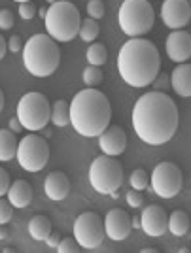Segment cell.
Segmentation results:
<instances>
[{
  "label": "cell",
  "mask_w": 191,
  "mask_h": 253,
  "mask_svg": "<svg viewBox=\"0 0 191 253\" xmlns=\"http://www.w3.org/2000/svg\"><path fill=\"white\" fill-rule=\"evenodd\" d=\"M178 106L163 91H149L133 108V128L137 136L149 146H163L178 130Z\"/></svg>",
  "instance_id": "cell-1"
},
{
  "label": "cell",
  "mask_w": 191,
  "mask_h": 253,
  "mask_svg": "<svg viewBox=\"0 0 191 253\" xmlns=\"http://www.w3.org/2000/svg\"><path fill=\"white\" fill-rule=\"evenodd\" d=\"M117 70L131 87H148L161 72V55L157 45L146 38H131L117 55Z\"/></svg>",
  "instance_id": "cell-2"
},
{
  "label": "cell",
  "mask_w": 191,
  "mask_h": 253,
  "mask_svg": "<svg viewBox=\"0 0 191 253\" xmlns=\"http://www.w3.org/2000/svg\"><path fill=\"white\" fill-rule=\"evenodd\" d=\"M112 121V106L104 93L95 87L80 91L70 102V125L85 138L100 136Z\"/></svg>",
  "instance_id": "cell-3"
},
{
  "label": "cell",
  "mask_w": 191,
  "mask_h": 253,
  "mask_svg": "<svg viewBox=\"0 0 191 253\" xmlns=\"http://www.w3.org/2000/svg\"><path fill=\"white\" fill-rule=\"evenodd\" d=\"M61 49L49 34H34L23 45V64L36 78H48L59 68Z\"/></svg>",
  "instance_id": "cell-4"
},
{
  "label": "cell",
  "mask_w": 191,
  "mask_h": 253,
  "mask_svg": "<svg viewBox=\"0 0 191 253\" xmlns=\"http://www.w3.org/2000/svg\"><path fill=\"white\" fill-rule=\"evenodd\" d=\"M44 21H46V31L55 42H70L80 34L82 17L78 8L68 0H59L55 4H49Z\"/></svg>",
  "instance_id": "cell-5"
},
{
  "label": "cell",
  "mask_w": 191,
  "mask_h": 253,
  "mask_svg": "<svg viewBox=\"0 0 191 253\" xmlns=\"http://www.w3.org/2000/svg\"><path fill=\"white\" fill-rule=\"evenodd\" d=\"M119 29L131 38H142L153 29L155 11L148 0H123L117 13Z\"/></svg>",
  "instance_id": "cell-6"
},
{
  "label": "cell",
  "mask_w": 191,
  "mask_h": 253,
  "mask_svg": "<svg viewBox=\"0 0 191 253\" xmlns=\"http://www.w3.org/2000/svg\"><path fill=\"white\" fill-rule=\"evenodd\" d=\"M89 181L91 187L100 195H114L123 183V167L112 155L96 157L89 167Z\"/></svg>",
  "instance_id": "cell-7"
},
{
  "label": "cell",
  "mask_w": 191,
  "mask_h": 253,
  "mask_svg": "<svg viewBox=\"0 0 191 253\" xmlns=\"http://www.w3.org/2000/svg\"><path fill=\"white\" fill-rule=\"evenodd\" d=\"M17 119L21 121L23 128L31 132H38L46 128L51 119V106L48 96L38 91L23 95L21 100L17 102Z\"/></svg>",
  "instance_id": "cell-8"
},
{
  "label": "cell",
  "mask_w": 191,
  "mask_h": 253,
  "mask_svg": "<svg viewBox=\"0 0 191 253\" xmlns=\"http://www.w3.org/2000/svg\"><path fill=\"white\" fill-rule=\"evenodd\" d=\"M17 163L21 165L23 170L27 172H40L49 161V146L48 140L38 134H27L21 138L19 146H17Z\"/></svg>",
  "instance_id": "cell-9"
},
{
  "label": "cell",
  "mask_w": 191,
  "mask_h": 253,
  "mask_svg": "<svg viewBox=\"0 0 191 253\" xmlns=\"http://www.w3.org/2000/svg\"><path fill=\"white\" fill-rule=\"evenodd\" d=\"M149 185L153 193L161 197V199H172L176 197L182 191L184 185V176H182V170L178 165L170 163V161H163L159 163L153 172H151V178H149Z\"/></svg>",
  "instance_id": "cell-10"
},
{
  "label": "cell",
  "mask_w": 191,
  "mask_h": 253,
  "mask_svg": "<svg viewBox=\"0 0 191 253\" xmlns=\"http://www.w3.org/2000/svg\"><path fill=\"white\" fill-rule=\"evenodd\" d=\"M104 221L96 211H84L74 221V238L85 250H96L104 242Z\"/></svg>",
  "instance_id": "cell-11"
},
{
  "label": "cell",
  "mask_w": 191,
  "mask_h": 253,
  "mask_svg": "<svg viewBox=\"0 0 191 253\" xmlns=\"http://www.w3.org/2000/svg\"><path fill=\"white\" fill-rule=\"evenodd\" d=\"M161 19L172 31L188 27L191 21L190 0H165L161 6Z\"/></svg>",
  "instance_id": "cell-12"
},
{
  "label": "cell",
  "mask_w": 191,
  "mask_h": 253,
  "mask_svg": "<svg viewBox=\"0 0 191 253\" xmlns=\"http://www.w3.org/2000/svg\"><path fill=\"white\" fill-rule=\"evenodd\" d=\"M140 229L146 232L148 236H163L169 231V215L157 204H149L140 213Z\"/></svg>",
  "instance_id": "cell-13"
},
{
  "label": "cell",
  "mask_w": 191,
  "mask_h": 253,
  "mask_svg": "<svg viewBox=\"0 0 191 253\" xmlns=\"http://www.w3.org/2000/svg\"><path fill=\"white\" fill-rule=\"evenodd\" d=\"M104 231L106 236L112 240H125L131 231H133V223H131V215L121 208H112L104 217Z\"/></svg>",
  "instance_id": "cell-14"
},
{
  "label": "cell",
  "mask_w": 191,
  "mask_h": 253,
  "mask_svg": "<svg viewBox=\"0 0 191 253\" xmlns=\"http://www.w3.org/2000/svg\"><path fill=\"white\" fill-rule=\"evenodd\" d=\"M165 49L170 61L174 63H188L191 59V34L188 31H172L167 36Z\"/></svg>",
  "instance_id": "cell-15"
},
{
  "label": "cell",
  "mask_w": 191,
  "mask_h": 253,
  "mask_svg": "<svg viewBox=\"0 0 191 253\" xmlns=\"http://www.w3.org/2000/svg\"><path fill=\"white\" fill-rule=\"evenodd\" d=\"M98 148L104 155H112V157L121 155L127 149V134H125V130L117 125H110L98 136Z\"/></svg>",
  "instance_id": "cell-16"
},
{
  "label": "cell",
  "mask_w": 191,
  "mask_h": 253,
  "mask_svg": "<svg viewBox=\"0 0 191 253\" xmlns=\"http://www.w3.org/2000/svg\"><path fill=\"white\" fill-rule=\"evenodd\" d=\"M44 191L49 201H63L70 193V179L61 170L49 172L44 179Z\"/></svg>",
  "instance_id": "cell-17"
},
{
  "label": "cell",
  "mask_w": 191,
  "mask_h": 253,
  "mask_svg": "<svg viewBox=\"0 0 191 253\" xmlns=\"http://www.w3.org/2000/svg\"><path fill=\"white\" fill-rule=\"evenodd\" d=\"M170 85L176 91V95L190 98L191 96V64L180 63L170 74Z\"/></svg>",
  "instance_id": "cell-18"
},
{
  "label": "cell",
  "mask_w": 191,
  "mask_h": 253,
  "mask_svg": "<svg viewBox=\"0 0 191 253\" xmlns=\"http://www.w3.org/2000/svg\"><path fill=\"white\" fill-rule=\"evenodd\" d=\"M8 201L13 208H27L32 202V185L27 179H15L8 189Z\"/></svg>",
  "instance_id": "cell-19"
},
{
  "label": "cell",
  "mask_w": 191,
  "mask_h": 253,
  "mask_svg": "<svg viewBox=\"0 0 191 253\" xmlns=\"http://www.w3.org/2000/svg\"><path fill=\"white\" fill-rule=\"evenodd\" d=\"M17 138L11 128H0V161H11L17 155Z\"/></svg>",
  "instance_id": "cell-20"
},
{
  "label": "cell",
  "mask_w": 191,
  "mask_h": 253,
  "mask_svg": "<svg viewBox=\"0 0 191 253\" xmlns=\"http://www.w3.org/2000/svg\"><path fill=\"white\" fill-rule=\"evenodd\" d=\"M51 232V221L46 215H34L29 221V234L34 240H46Z\"/></svg>",
  "instance_id": "cell-21"
},
{
  "label": "cell",
  "mask_w": 191,
  "mask_h": 253,
  "mask_svg": "<svg viewBox=\"0 0 191 253\" xmlns=\"http://www.w3.org/2000/svg\"><path fill=\"white\" fill-rule=\"evenodd\" d=\"M190 215L184 210H174L169 217V231L174 236H184L190 231Z\"/></svg>",
  "instance_id": "cell-22"
},
{
  "label": "cell",
  "mask_w": 191,
  "mask_h": 253,
  "mask_svg": "<svg viewBox=\"0 0 191 253\" xmlns=\"http://www.w3.org/2000/svg\"><path fill=\"white\" fill-rule=\"evenodd\" d=\"M51 123L57 126L70 125V104L66 100H55L51 108Z\"/></svg>",
  "instance_id": "cell-23"
},
{
  "label": "cell",
  "mask_w": 191,
  "mask_h": 253,
  "mask_svg": "<svg viewBox=\"0 0 191 253\" xmlns=\"http://www.w3.org/2000/svg\"><path fill=\"white\" fill-rule=\"evenodd\" d=\"M100 34V27H98V21L96 19H91V17H87L82 21L80 25V38L84 40V42H95L96 36Z\"/></svg>",
  "instance_id": "cell-24"
},
{
  "label": "cell",
  "mask_w": 191,
  "mask_h": 253,
  "mask_svg": "<svg viewBox=\"0 0 191 253\" xmlns=\"http://www.w3.org/2000/svg\"><path fill=\"white\" fill-rule=\"evenodd\" d=\"M87 61L89 64L95 66H102L108 61V49L104 43H93L87 47Z\"/></svg>",
  "instance_id": "cell-25"
},
{
  "label": "cell",
  "mask_w": 191,
  "mask_h": 253,
  "mask_svg": "<svg viewBox=\"0 0 191 253\" xmlns=\"http://www.w3.org/2000/svg\"><path fill=\"white\" fill-rule=\"evenodd\" d=\"M84 84L87 87H96V85L102 84V80H104V74H102V70H100V66H95V64H89V66H85L84 68Z\"/></svg>",
  "instance_id": "cell-26"
},
{
  "label": "cell",
  "mask_w": 191,
  "mask_h": 253,
  "mask_svg": "<svg viewBox=\"0 0 191 253\" xmlns=\"http://www.w3.org/2000/svg\"><path fill=\"white\" fill-rule=\"evenodd\" d=\"M129 181H131V187L137 191H144L149 187V176L146 174V170H142V169L133 170Z\"/></svg>",
  "instance_id": "cell-27"
},
{
  "label": "cell",
  "mask_w": 191,
  "mask_h": 253,
  "mask_svg": "<svg viewBox=\"0 0 191 253\" xmlns=\"http://www.w3.org/2000/svg\"><path fill=\"white\" fill-rule=\"evenodd\" d=\"M104 13H106V6H104V2L102 0H89L87 2V15L91 17V19H102L104 17Z\"/></svg>",
  "instance_id": "cell-28"
},
{
  "label": "cell",
  "mask_w": 191,
  "mask_h": 253,
  "mask_svg": "<svg viewBox=\"0 0 191 253\" xmlns=\"http://www.w3.org/2000/svg\"><path fill=\"white\" fill-rule=\"evenodd\" d=\"M82 250V246L78 244L74 236H66V238H61V242L57 246V252L59 253H78Z\"/></svg>",
  "instance_id": "cell-29"
},
{
  "label": "cell",
  "mask_w": 191,
  "mask_h": 253,
  "mask_svg": "<svg viewBox=\"0 0 191 253\" xmlns=\"http://www.w3.org/2000/svg\"><path fill=\"white\" fill-rule=\"evenodd\" d=\"M11 217H13V206H11V202L4 201V199L0 197V225L10 223Z\"/></svg>",
  "instance_id": "cell-30"
},
{
  "label": "cell",
  "mask_w": 191,
  "mask_h": 253,
  "mask_svg": "<svg viewBox=\"0 0 191 253\" xmlns=\"http://www.w3.org/2000/svg\"><path fill=\"white\" fill-rule=\"evenodd\" d=\"M15 25V17L8 8L0 10V31H10Z\"/></svg>",
  "instance_id": "cell-31"
},
{
  "label": "cell",
  "mask_w": 191,
  "mask_h": 253,
  "mask_svg": "<svg viewBox=\"0 0 191 253\" xmlns=\"http://www.w3.org/2000/svg\"><path fill=\"white\" fill-rule=\"evenodd\" d=\"M125 199H127L129 206H133V208H138V206H142V202H144V197H142V191H137V189L127 191Z\"/></svg>",
  "instance_id": "cell-32"
},
{
  "label": "cell",
  "mask_w": 191,
  "mask_h": 253,
  "mask_svg": "<svg viewBox=\"0 0 191 253\" xmlns=\"http://www.w3.org/2000/svg\"><path fill=\"white\" fill-rule=\"evenodd\" d=\"M10 185H11V179H10V174H8V170L0 167V197L8 195V189H10Z\"/></svg>",
  "instance_id": "cell-33"
},
{
  "label": "cell",
  "mask_w": 191,
  "mask_h": 253,
  "mask_svg": "<svg viewBox=\"0 0 191 253\" xmlns=\"http://www.w3.org/2000/svg\"><path fill=\"white\" fill-rule=\"evenodd\" d=\"M19 15H21L23 19H32L34 15H36V8H34V4L32 2H21L19 4Z\"/></svg>",
  "instance_id": "cell-34"
},
{
  "label": "cell",
  "mask_w": 191,
  "mask_h": 253,
  "mask_svg": "<svg viewBox=\"0 0 191 253\" xmlns=\"http://www.w3.org/2000/svg\"><path fill=\"white\" fill-rule=\"evenodd\" d=\"M8 49H10L11 53H19L23 49V42L19 34H13L10 40H8Z\"/></svg>",
  "instance_id": "cell-35"
},
{
  "label": "cell",
  "mask_w": 191,
  "mask_h": 253,
  "mask_svg": "<svg viewBox=\"0 0 191 253\" xmlns=\"http://www.w3.org/2000/svg\"><path fill=\"white\" fill-rule=\"evenodd\" d=\"M153 85H155V91H163V89H167V87L170 85V76L169 74H159L157 78H155Z\"/></svg>",
  "instance_id": "cell-36"
},
{
  "label": "cell",
  "mask_w": 191,
  "mask_h": 253,
  "mask_svg": "<svg viewBox=\"0 0 191 253\" xmlns=\"http://www.w3.org/2000/svg\"><path fill=\"white\" fill-rule=\"evenodd\" d=\"M44 242L48 244L51 250H57V246H59V242H61V234H59L57 231H51L49 232V236H48Z\"/></svg>",
  "instance_id": "cell-37"
},
{
  "label": "cell",
  "mask_w": 191,
  "mask_h": 253,
  "mask_svg": "<svg viewBox=\"0 0 191 253\" xmlns=\"http://www.w3.org/2000/svg\"><path fill=\"white\" fill-rule=\"evenodd\" d=\"M10 128L13 130V132H21V128H23L21 121H19L17 117H11V119H10Z\"/></svg>",
  "instance_id": "cell-38"
},
{
  "label": "cell",
  "mask_w": 191,
  "mask_h": 253,
  "mask_svg": "<svg viewBox=\"0 0 191 253\" xmlns=\"http://www.w3.org/2000/svg\"><path fill=\"white\" fill-rule=\"evenodd\" d=\"M6 51H10V49H8V43H6V40H4V36L0 34V61L6 57Z\"/></svg>",
  "instance_id": "cell-39"
},
{
  "label": "cell",
  "mask_w": 191,
  "mask_h": 253,
  "mask_svg": "<svg viewBox=\"0 0 191 253\" xmlns=\"http://www.w3.org/2000/svg\"><path fill=\"white\" fill-rule=\"evenodd\" d=\"M131 223H133V229H140V215L138 217H131Z\"/></svg>",
  "instance_id": "cell-40"
},
{
  "label": "cell",
  "mask_w": 191,
  "mask_h": 253,
  "mask_svg": "<svg viewBox=\"0 0 191 253\" xmlns=\"http://www.w3.org/2000/svg\"><path fill=\"white\" fill-rule=\"evenodd\" d=\"M6 238H8V231H6V227L0 225V240H6Z\"/></svg>",
  "instance_id": "cell-41"
},
{
  "label": "cell",
  "mask_w": 191,
  "mask_h": 253,
  "mask_svg": "<svg viewBox=\"0 0 191 253\" xmlns=\"http://www.w3.org/2000/svg\"><path fill=\"white\" fill-rule=\"evenodd\" d=\"M4 102H6V98H4V91L0 89V112L4 110Z\"/></svg>",
  "instance_id": "cell-42"
},
{
  "label": "cell",
  "mask_w": 191,
  "mask_h": 253,
  "mask_svg": "<svg viewBox=\"0 0 191 253\" xmlns=\"http://www.w3.org/2000/svg\"><path fill=\"white\" fill-rule=\"evenodd\" d=\"M42 132H44V138H49V136H53V132H51V130H49V128H48V126H46V128H42Z\"/></svg>",
  "instance_id": "cell-43"
},
{
  "label": "cell",
  "mask_w": 191,
  "mask_h": 253,
  "mask_svg": "<svg viewBox=\"0 0 191 253\" xmlns=\"http://www.w3.org/2000/svg\"><path fill=\"white\" fill-rule=\"evenodd\" d=\"M38 13H40V17H46V13H48V10H46V8H40V10H38Z\"/></svg>",
  "instance_id": "cell-44"
},
{
  "label": "cell",
  "mask_w": 191,
  "mask_h": 253,
  "mask_svg": "<svg viewBox=\"0 0 191 253\" xmlns=\"http://www.w3.org/2000/svg\"><path fill=\"white\" fill-rule=\"evenodd\" d=\"M13 2H17V4H21V2H31V0H13Z\"/></svg>",
  "instance_id": "cell-45"
},
{
  "label": "cell",
  "mask_w": 191,
  "mask_h": 253,
  "mask_svg": "<svg viewBox=\"0 0 191 253\" xmlns=\"http://www.w3.org/2000/svg\"><path fill=\"white\" fill-rule=\"evenodd\" d=\"M48 4H55V2H59V0H46Z\"/></svg>",
  "instance_id": "cell-46"
},
{
  "label": "cell",
  "mask_w": 191,
  "mask_h": 253,
  "mask_svg": "<svg viewBox=\"0 0 191 253\" xmlns=\"http://www.w3.org/2000/svg\"><path fill=\"white\" fill-rule=\"evenodd\" d=\"M190 4H191V0H190Z\"/></svg>",
  "instance_id": "cell-47"
}]
</instances>
